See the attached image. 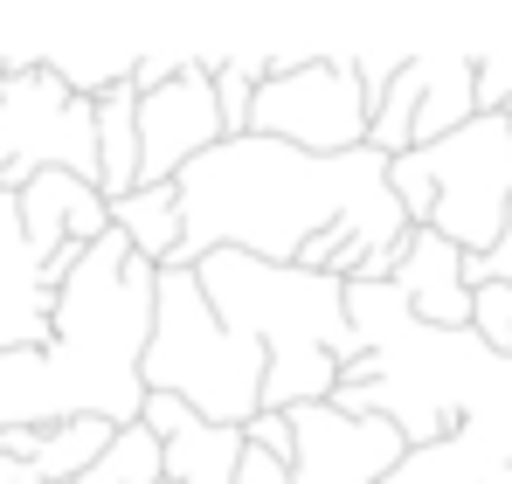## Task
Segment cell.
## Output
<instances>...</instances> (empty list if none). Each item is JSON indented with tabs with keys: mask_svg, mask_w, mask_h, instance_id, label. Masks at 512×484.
Here are the masks:
<instances>
[{
	"mask_svg": "<svg viewBox=\"0 0 512 484\" xmlns=\"http://www.w3.org/2000/svg\"><path fill=\"white\" fill-rule=\"evenodd\" d=\"M180 63H187V56H167V49H160V56H139V63H132V90L146 97V90L173 83V77H180Z\"/></svg>",
	"mask_w": 512,
	"mask_h": 484,
	"instance_id": "cell-25",
	"label": "cell"
},
{
	"mask_svg": "<svg viewBox=\"0 0 512 484\" xmlns=\"http://www.w3.org/2000/svg\"><path fill=\"white\" fill-rule=\"evenodd\" d=\"M194 284H201L208 312L263 353V408L270 415L326 402L340 367L360 360L340 277H312L298 263H256L236 249H215L194 263Z\"/></svg>",
	"mask_w": 512,
	"mask_h": 484,
	"instance_id": "cell-3",
	"label": "cell"
},
{
	"mask_svg": "<svg viewBox=\"0 0 512 484\" xmlns=\"http://www.w3.org/2000/svg\"><path fill=\"white\" fill-rule=\"evenodd\" d=\"M139 422L160 436V484H236L243 429H215V422L187 415L173 395H146Z\"/></svg>",
	"mask_w": 512,
	"mask_h": 484,
	"instance_id": "cell-13",
	"label": "cell"
},
{
	"mask_svg": "<svg viewBox=\"0 0 512 484\" xmlns=\"http://www.w3.org/2000/svg\"><path fill=\"white\" fill-rule=\"evenodd\" d=\"M139 381L146 395H173L187 415L215 429H243L250 415H263V353L208 312L194 270L180 263H167L153 284V339H146Z\"/></svg>",
	"mask_w": 512,
	"mask_h": 484,
	"instance_id": "cell-4",
	"label": "cell"
},
{
	"mask_svg": "<svg viewBox=\"0 0 512 484\" xmlns=\"http://www.w3.org/2000/svg\"><path fill=\"white\" fill-rule=\"evenodd\" d=\"M478 118V90H471V56L457 49H423V56H402L395 83L374 97L367 111V146L381 160H402L416 146L450 139L457 125Z\"/></svg>",
	"mask_w": 512,
	"mask_h": 484,
	"instance_id": "cell-9",
	"label": "cell"
},
{
	"mask_svg": "<svg viewBox=\"0 0 512 484\" xmlns=\"http://www.w3.org/2000/svg\"><path fill=\"white\" fill-rule=\"evenodd\" d=\"M250 132L298 146V153H353L367 146V90L353 77L346 56H305L270 83H256L250 97Z\"/></svg>",
	"mask_w": 512,
	"mask_h": 484,
	"instance_id": "cell-8",
	"label": "cell"
},
{
	"mask_svg": "<svg viewBox=\"0 0 512 484\" xmlns=\"http://www.w3.org/2000/svg\"><path fill=\"white\" fill-rule=\"evenodd\" d=\"M353 63V77H360V90H367V111H374V97L395 83V70H402V49H360V56H346Z\"/></svg>",
	"mask_w": 512,
	"mask_h": 484,
	"instance_id": "cell-24",
	"label": "cell"
},
{
	"mask_svg": "<svg viewBox=\"0 0 512 484\" xmlns=\"http://www.w3.org/2000/svg\"><path fill=\"white\" fill-rule=\"evenodd\" d=\"M250 97H256V83L236 70V56H222L215 63V118H222V139H243L250 132Z\"/></svg>",
	"mask_w": 512,
	"mask_h": 484,
	"instance_id": "cell-21",
	"label": "cell"
},
{
	"mask_svg": "<svg viewBox=\"0 0 512 484\" xmlns=\"http://www.w3.org/2000/svg\"><path fill=\"white\" fill-rule=\"evenodd\" d=\"M14 208H21V236H28V249H35L56 277H70L77 256L111 229L104 194H97L90 180H70V173H35V180L14 194Z\"/></svg>",
	"mask_w": 512,
	"mask_h": 484,
	"instance_id": "cell-11",
	"label": "cell"
},
{
	"mask_svg": "<svg viewBox=\"0 0 512 484\" xmlns=\"http://www.w3.org/2000/svg\"><path fill=\"white\" fill-rule=\"evenodd\" d=\"M180 194V249L173 263L194 270L215 249L256 263H298V249L326 229L367 242L374 256H402L409 215L388 194V160L374 146L353 153H298L277 139H222L173 173Z\"/></svg>",
	"mask_w": 512,
	"mask_h": 484,
	"instance_id": "cell-1",
	"label": "cell"
},
{
	"mask_svg": "<svg viewBox=\"0 0 512 484\" xmlns=\"http://www.w3.org/2000/svg\"><path fill=\"white\" fill-rule=\"evenodd\" d=\"M104 443H111V422H90V415H77V422H56V429H42V443H35V457H28V471L42 484H77L104 457Z\"/></svg>",
	"mask_w": 512,
	"mask_h": 484,
	"instance_id": "cell-18",
	"label": "cell"
},
{
	"mask_svg": "<svg viewBox=\"0 0 512 484\" xmlns=\"http://www.w3.org/2000/svg\"><path fill=\"white\" fill-rule=\"evenodd\" d=\"M409 166L429 187L423 229H436L464 256H485L499 242V229H506V201H512V118L506 111H478L450 139L416 146Z\"/></svg>",
	"mask_w": 512,
	"mask_h": 484,
	"instance_id": "cell-5",
	"label": "cell"
},
{
	"mask_svg": "<svg viewBox=\"0 0 512 484\" xmlns=\"http://www.w3.org/2000/svg\"><path fill=\"white\" fill-rule=\"evenodd\" d=\"M35 173H70L97 187V118L42 70V56L0 77V187L21 194Z\"/></svg>",
	"mask_w": 512,
	"mask_h": 484,
	"instance_id": "cell-6",
	"label": "cell"
},
{
	"mask_svg": "<svg viewBox=\"0 0 512 484\" xmlns=\"http://www.w3.org/2000/svg\"><path fill=\"white\" fill-rule=\"evenodd\" d=\"M160 270L132 256L118 229L90 242L56 291L49 339L28 353H0V429H56V422H139L146 339H153Z\"/></svg>",
	"mask_w": 512,
	"mask_h": 484,
	"instance_id": "cell-2",
	"label": "cell"
},
{
	"mask_svg": "<svg viewBox=\"0 0 512 484\" xmlns=\"http://www.w3.org/2000/svg\"><path fill=\"white\" fill-rule=\"evenodd\" d=\"M90 118H97V194L111 208V201H125L139 187V90L132 83L104 90L90 104Z\"/></svg>",
	"mask_w": 512,
	"mask_h": 484,
	"instance_id": "cell-15",
	"label": "cell"
},
{
	"mask_svg": "<svg viewBox=\"0 0 512 484\" xmlns=\"http://www.w3.org/2000/svg\"><path fill=\"white\" fill-rule=\"evenodd\" d=\"M132 49H111V42H63V49H49L42 56V70L63 83L70 97H84V104H97L104 90H118V83H132Z\"/></svg>",
	"mask_w": 512,
	"mask_h": 484,
	"instance_id": "cell-17",
	"label": "cell"
},
{
	"mask_svg": "<svg viewBox=\"0 0 512 484\" xmlns=\"http://www.w3.org/2000/svg\"><path fill=\"white\" fill-rule=\"evenodd\" d=\"M77 484H160V436H153L146 422L111 429L104 457H97V464H90Z\"/></svg>",
	"mask_w": 512,
	"mask_h": 484,
	"instance_id": "cell-19",
	"label": "cell"
},
{
	"mask_svg": "<svg viewBox=\"0 0 512 484\" xmlns=\"http://www.w3.org/2000/svg\"><path fill=\"white\" fill-rule=\"evenodd\" d=\"M464 284H512V201H506V229L485 256H464Z\"/></svg>",
	"mask_w": 512,
	"mask_h": 484,
	"instance_id": "cell-23",
	"label": "cell"
},
{
	"mask_svg": "<svg viewBox=\"0 0 512 484\" xmlns=\"http://www.w3.org/2000/svg\"><path fill=\"white\" fill-rule=\"evenodd\" d=\"M291 422V450L263 457L243 443L236 457V484H381L402 464V436L381 415H340V408H284Z\"/></svg>",
	"mask_w": 512,
	"mask_h": 484,
	"instance_id": "cell-7",
	"label": "cell"
},
{
	"mask_svg": "<svg viewBox=\"0 0 512 484\" xmlns=\"http://www.w3.org/2000/svg\"><path fill=\"white\" fill-rule=\"evenodd\" d=\"M388 284H395V291H402V305H409L423 325H436V332H464V325H471L464 249H450L436 229H409L402 263H395V277H388Z\"/></svg>",
	"mask_w": 512,
	"mask_h": 484,
	"instance_id": "cell-14",
	"label": "cell"
},
{
	"mask_svg": "<svg viewBox=\"0 0 512 484\" xmlns=\"http://www.w3.org/2000/svg\"><path fill=\"white\" fill-rule=\"evenodd\" d=\"M471 332L478 346L512 353V284H471Z\"/></svg>",
	"mask_w": 512,
	"mask_h": 484,
	"instance_id": "cell-20",
	"label": "cell"
},
{
	"mask_svg": "<svg viewBox=\"0 0 512 484\" xmlns=\"http://www.w3.org/2000/svg\"><path fill=\"white\" fill-rule=\"evenodd\" d=\"M111 229L132 242V256H146L153 270H167L173 249H180V194H173V180L132 187L125 201H111Z\"/></svg>",
	"mask_w": 512,
	"mask_h": 484,
	"instance_id": "cell-16",
	"label": "cell"
},
{
	"mask_svg": "<svg viewBox=\"0 0 512 484\" xmlns=\"http://www.w3.org/2000/svg\"><path fill=\"white\" fill-rule=\"evenodd\" d=\"M492 484H512V464H506V471H492Z\"/></svg>",
	"mask_w": 512,
	"mask_h": 484,
	"instance_id": "cell-26",
	"label": "cell"
},
{
	"mask_svg": "<svg viewBox=\"0 0 512 484\" xmlns=\"http://www.w3.org/2000/svg\"><path fill=\"white\" fill-rule=\"evenodd\" d=\"M471 90H478V111H512V49L471 56Z\"/></svg>",
	"mask_w": 512,
	"mask_h": 484,
	"instance_id": "cell-22",
	"label": "cell"
},
{
	"mask_svg": "<svg viewBox=\"0 0 512 484\" xmlns=\"http://www.w3.org/2000/svg\"><path fill=\"white\" fill-rule=\"evenodd\" d=\"M56 291H63V277L28 249L21 208H14V194L0 187V353H28V346L49 339Z\"/></svg>",
	"mask_w": 512,
	"mask_h": 484,
	"instance_id": "cell-12",
	"label": "cell"
},
{
	"mask_svg": "<svg viewBox=\"0 0 512 484\" xmlns=\"http://www.w3.org/2000/svg\"><path fill=\"white\" fill-rule=\"evenodd\" d=\"M215 63L222 56H187L180 77L139 97V187L173 180L187 160H201L208 146H222V118H215Z\"/></svg>",
	"mask_w": 512,
	"mask_h": 484,
	"instance_id": "cell-10",
	"label": "cell"
}]
</instances>
